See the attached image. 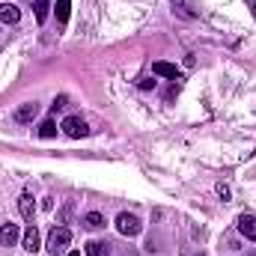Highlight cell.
<instances>
[{"label": "cell", "instance_id": "obj_1", "mask_svg": "<svg viewBox=\"0 0 256 256\" xmlns=\"http://www.w3.org/2000/svg\"><path fill=\"white\" fill-rule=\"evenodd\" d=\"M68 244H72V230H66V226H54L51 236H48V254L51 256L66 254Z\"/></svg>", "mask_w": 256, "mask_h": 256}, {"label": "cell", "instance_id": "obj_2", "mask_svg": "<svg viewBox=\"0 0 256 256\" xmlns=\"http://www.w3.org/2000/svg\"><path fill=\"white\" fill-rule=\"evenodd\" d=\"M116 230L126 236V238H134V236H140V230H143V224L134 218V214H128V212H122L120 218H116Z\"/></svg>", "mask_w": 256, "mask_h": 256}, {"label": "cell", "instance_id": "obj_3", "mask_svg": "<svg viewBox=\"0 0 256 256\" xmlns=\"http://www.w3.org/2000/svg\"><path fill=\"white\" fill-rule=\"evenodd\" d=\"M63 134L66 137H74V140H78V137H86V134H90V126H86V122H84V120H80V116H66L63 120Z\"/></svg>", "mask_w": 256, "mask_h": 256}, {"label": "cell", "instance_id": "obj_4", "mask_svg": "<svg viewBox=\"0 0 256 256\" xmlns=\"http://www.w3.org/2000/svg\"><path fill=\"white\" fill-rule=\"evenodd\" d=\"M36 116H39V104H36V102H27V104H21V108L15 110V122H21V126L33 122Z\"/></svg>", "mask_w": 256, "mask_h": 256}, {"label": "cell", "instance_id": "obj_5", "mask_svg": "<svg viewBox=\"0 0 256 256\" xmlns=\"http://www.w3.org/2000/svg\"><path fill=\"white\" fill-rule=\"evenodd\" d=\"M18 238H21L18 224H12V220H9V224H3V226H0V244H3V248H12Z\"/></svg>", "mask_w": 256, "mask_h": 256}, {"label": "cell", "instance_id": "obj_6", "mask_svg": "<svg viewBox=\"0 0 256 256\" xmlns=\"http://www.w3.org/2000/svg\"><path fill=\"white\" fill-rule=\"evenodd\" d=\"M152 74H161V78H167V80H182V72L173 63H164V60H158V63L152 66Z\"/></svg>", "mask_w": 256, "mask_h": 256}, {"label": "cell", "instance_id": "obj_7", "mask_svg": "<svg viewBox=\"0 0 256 256\" xmlns=\"http://www.w3.org/2000/svg\"><path fill=\"white\" fill-rule=\"evenodd\" d=\"M238 232L244 236V238H250V242H256V218L254 214H238Z\"/></svg>", "mask_w": 256, "mask_h": 256}, {"label": "cell", "instance_id": "obj_8", "mask_svg": "<svg viewBox=\"0 0 256 256\" xmlns=\"http://www.w3.org/2000/svg\"><path fill=\"white\" fill-rule=\"evenodd\" d=\"M21 244H24V250H30V254H36V250H39V230H36L33 224L21 232Z\"/></svg>", "mask_w": 256, "mask_h": 256}, {"label": "cell", "instance_id": "obj_9", "mask_svg": "<svg viewBox=\"0 0 256 256\" xmlns=\"http://www.w3.org/2000/svg\"><path fill=\"white\" fill-rule=\"evenodd\" d=\"M0 21L3 24H18L21 21V9L15 3H0Z\"/></svg>", "mask_w": 256, "mask_h": 256}, {"label": "cell", "instance_id": "obj_10", "mask_svg": "<svg viewBox=\"0 0 256 256\" xmlns=\"http://www.w3.org/2000/svg\"><path fill=\"white\" fill-rule=\"evenodd\" d=\"M18 212H21V218H27V220H33V212H36V202H33V196H30V194H21V196H18Z\"/></svg>", "mask_w": 256, "mask_h": 256}, {"label": "cell", "instance_id": "obj_11", "mask_svg": "<svg viewBox=\"0 0 256 256\" xmlns=\"http://www.w3.org/2000/svg\"><path fill=\"white\" fill-rule=\"evenodd\" d=\"M86 256H110V244L92 238V242H86Z\"/></svg>", "mask_w": 256, "mask_h": 256}, {"label": "cell", "instance_id": "obj_12", "mask_svg": "<svg viewBox=\"0 0 256 256\" xmlns=\"http://www.w3.org/2000/svg\"><path fill=\"white\" fill-rule=\"evenodd\" d=\"M33 12H36V21L45 24L48 21V12H51V0H33Z\"/></svg>", "mask_w": 256, "mask_h": 256}, {"label": "cell", "instance_id": "obj_13", "mask_svg": "<svg viewBox=\"0 0 256 256\" xmlns=\"http://www.w3.org/2000/svg\"><path fill=\"white\" fill-rule=\"evenodd\" d=\"M104 224H108V220H104V214H98V212H90V214L84 218V226H86V230H102Z\"/></svg>", "mask_w": 256, "mask_h": 256}, {"label": "cell", "instance_id": "obj_14", "mask_svg": "<svg viewBox=\"0 0 256 256\" xmlns=\"http://www.w3.org/2000/svg\"><path fill=\"white\" fill-rule=\"evenodd\" d=\"M68 6H72V0H57V6H54V9H57V21H60V24L68 21Z\"/></svg>", "mask_w": 256, "mask_h": 256}, {"label": "cell", "instance_id": "obj_15", "mask_svg": "<svg viewBox=\"0 0 256 256\" xmlns=\"http://www.w3.org/2000/svg\"><path fill=\"white\" fill-rule=\"evenodd\" d=\"M57 134V122L54 120H45L42 126H39V137H54Z\"/></svg>", "mask_w": 256, "mask_h": 256}, {"label": "cell", "instance_id": "obj_16", "mask_svg": "<svg viewBox=\"0 0 256 256\" xmlns=\"http://www.w3.org/2000/svg\"><path fill=\"white\" fill-rule=\"evenodd\" d=\"M140 86H143V90H152V86H155V80H152V78H143V80H140Z\"/></svg>", "mask_w": 256, "mask_h": 256}, {"label": "cell", "instance_id": "obj_17", "mask_svg": "<svg viewBox=\"0 0 256 256\" xmlns=\"http://www.w3.org/2000/svg\"><path fill=\"white\" fill-rule=\"evenodd\" d=\"M60 108H66V96H60V98L54 102V110H60Z\"/></svg>", "mask_w": 256, "mask_h": 256}, {"label": "cell", "instance_id": "obj_18", "mask_svg": "<svg viewBox=\"0 0 256 256\" xmlns=\"http://www.w3.org/2000/svg\"><path fill=\"white\" fill-rule=\"evenodd\" d=\"M68 256H80V254H78V250H72V254H68Z\"/></svg>", "mask_w": 256, "mask_h": 256}, {"label": "cell", "instance_id": "obj_19", "mask_svg": "<svg viewBox=\"0 0 256 256\" xmlns=\"http://www.w3.org/2000/svg\"><path fill=\"white\" fill-rule=\"evenodd\" d=\"M254 12H256V0H254Z\"/></svg>", "mask_w": 256, "mask_h": 256}, {"label": "cell", "instance_id": "obj_20", "mask_svg": "<svg viewBox=\"0 0 256 256\" xmlns=\"http://www.w3.org/2000/svg\"><path fill=\"white\" fill-rule=\"evenodd\" d=\"M250 256H256V254H250Z\"/></svg>", "mask_w": 256, "mask_h": 256}]
</instances>
